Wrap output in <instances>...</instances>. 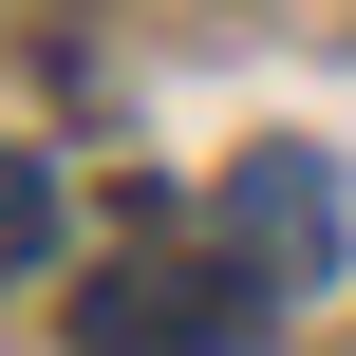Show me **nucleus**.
Returning <instances> with one entry per match:
<instances>
[{"mask_svg": "<svg viewBox=\"0 0 356 356\" xmlns=\"http://www.w3.org/2000/svg\"><path fill=\"white\" fill-rule=\"evenodd\" d=\"M38 263H56V169L0 150V282H38Z\"/></svg>", "mask_w": 356, "mask_h": 356, "instance_id": "obj_3", "label": "nucleus"}, {"mask_svg": "<svg viewBox=\"0 0 356 356\" xmlns=\"http://www.w3.org/2000/svg\"><path fill=\"white\" fill-rule=\"evenodd\" d=\"M94 356H263V300L244 282H188V263H113Z\"/></svg>", "mask_w": 356, "mask_h": 356, "instance_id": "obj_2", "label": "nucleus"}, {"mask_svg": "<svg viewBox=\"0 0 356 356\" xmlns=\"http://www.w3.org/2000/svg\"><path fill=\"white\" fill-rule=\"evenodd\" d=\"M225 244H244V263H263V282H300V300H319V282H338V169H319V150H244V169H225Z\"/></svg>", "mask_w": 356, "mask_h": 356, "instance_id": "obj_1", "label": "nucleus"}]
</instances>
